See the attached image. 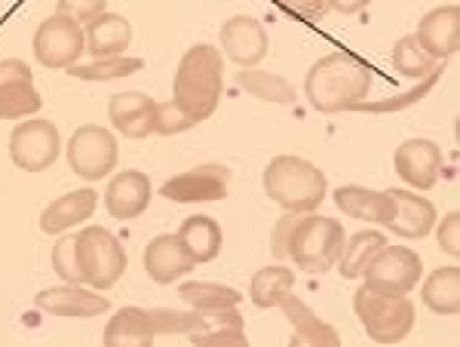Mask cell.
I'll use <instances>...</instances> for the list:
<instances>
[{
    "label": "cell",
    "instance_id": "1",
    "mask_svg": "<svg viewBox=\"0 0 460 347\" xmlns=\"http://www.w3.org/2000/svg\"><path fill=\"white\" fill-rule=\"evenodd\" d=\"M372 77L375 71L362 58L338 49L310 65L304 77V95L319 114H341L366 99L372 90Z\"/></svg>",
    "mask_w": 460,
    "mask_h": 347
},
{
    "label": "cell",
    "instance_id": "2",
    "mask_svg": "<svg viewBox=\"0 0 460 347\" xmlns=\"http://www.w3.org/2000/svg\"><path fill=\"white\" fill-rule=\"evenodd\" d=\"M221 93H225V56L212 43H194L178 62L172 102L194 123H203L218 111Z\"/></svg>",
    "mask_w": 460,
    "mask_h": 347
},
{
    "label": "cell",
    "instance_id": "3",
    "mask_svg": "<svg viewBox=\"0 0 460 347\" xmlns=\"http://www.w3.org/2000/svg\"><path fill=\"white\" fill-rule=\"evenodd\" d=\"M264 194L270 197L277 206H283L286 212H314L319 203L329 194V175L323 173L316 164L295 154H279L264 166L261 175Z\"/></svg>",
    "mask_w": 460,
    "mask_h": 347
},
{
    "label": "cell",
    "instance_id": "4",
    "mask_svg": "<svg viewBox=\"0 0 460 347\" xmlns=\"http://www.w3.org/2000/svg\"><path fill=\"white\" fill-rule=\"evenodd\" d=\"M344 225L332 216H319V212H304L295 221L292 234H288L286 258H292L295 268L304 274H329L338 264V255L344 249Z\"/></svg>",
    "mask_w": 460,
    "mask_h": 347
},
{
    "label": "cell",
    "instance_id": "5",
    "mask_svg": "<svg viewBox=\"0 0 460 347\" xmlns=\"http://www.w3.org/2000/svg\"><path fill=\"white\" fill-rule=\"evenodd\" d=\"M353 311L359 316L366 335L377 344H399L411 335L414 323H418V311L414 301L405 295H381L368 289L366 283L353 295Z\"/></svg>",
    "mask_w": 460,
    "mask_h": 347
},
{
    "label": "cell",
    "instance_id": "6",
    "mask_svg": "<svg viewBox=\"0 0 460 347\" xmlns=\"http://www.w3.org/2000/svg\"><path fill=\"white\" fill-rule=\"evenodd\" d=\"M77 255L80 271H84V286L95 292H105L120 283V277L126 274V264H129L123 243L108 227L99 225H89L77 234Z\"/></svg>",
    "mask_w": 460,
    "mask_h": 347
},
{
    "label": "cell",
    "instance_id": "7",
    "mask_svg": "<svg viewBox=\"0 0 460 347\" xmlns=\"http://www.w3.org/2000/svg\"><path fill=\"white\" fill-rule=\"evenodd\" d=\"M68 166L74 175H80L84 182H102L114 173L117 166V136L108 127H77L68 138Z\"/></svg>",
    "mask_w": 460,
    "mask_h": 347
},
{
    "label": "cell",
    "instance_id": "8",
    "mask_svg": "<svg viewBox=\"0 0 460 347\" xmlns=\"http://www.w3.org/2000/svg\"><path fill=\"white\" fill-rule=\"evenodd\" d=\"M86 53L84 25L62 13L43 19L34 31V58L49 71H68Z\"/></svg>",
    "mask_w": 460,
    "mask_h": 347
},
{
    "label": "cell",
    "instance_id": "9",
    "mask_svg": "<svg viewBox=\"0 0 460 347\" xmlns=\"http://www.w3.org/2000/svg\"><path fill=\"white\" fill-rule=\"evenodd\" d=\"M368 289L381 292V295H408L411 289H418V283L424 280V262L414 249L405 246H384L368 268L362 271Z\"/></svg>",
    "mask_w": 460,
    "mask_h": 347
},
{
    "label": "cell",
    "instance_id": "10",
    "mask_svg": "<svg viewBox=\"0 0 460 347\" xmlns=\"http://www.w3.org/2000/svg\"><path fill=\"white\" fill-rule=\"evenodd\" d=\"M62 154V136L53 120H19V127L10 132V160L22 173H43Z\"/></svg>",
    "mask_w": 460,
    "mask_h": 347
},
{
    "label": "cell",
    "instance_id": "11",
    "mask_svg": "<svg viewBox=\"0 0 460 347\" xmlns=\"http://www.w3.org/2000/svg\"><path fill=\"white\" fill-rule=\"evenodd\" d=\"M230 188V169L203 164L188 173H178L160 184V197L169 203H221Z\"/></svg>",
    "mask_w": 460,
    "mask_h": 347
},
{
    "label": "cell",
    "instance_id": "12",
    "mask_svg": "<svg viewBox=\"0 0 460 347\" xmlns=\"http://www.w3.org/2000/svg\"><path fill=\"white\" fill-rule=\"evenodd\" d=\"M40 105L31 68L22 58H0V120H25Z\"/></svg>",
    "mask_w": 460,
    "mask_h": 347
},
{
    "label": "cell",
    "instance_id": "13",
    "mask_svg": "<svg viewBox=\"0 0 460 347\" xmlns=\"http://www.w3.org/2000/svg\"><path fill=\"white\" fill-rule=\"evenodd\" d=\"M442 147L433 142V138H408L396 147L393 154V169L402 179L408 188L414 191H429L436 188L442 173Z\"/></svg>",
    "mask_w": 460,
    "mask_h": 347
},
{
    "label": "cell",
    "instance_id": "14",
    "mask_svg": "<svg viewBox=\"0 0 460 347\" xmlns=\"http://www.w3.org/2000/svg\"><path fill=\"white\" fill-rule=\"evenodd\" d=\"M37 311L49 316H68V320H89V316H99L111 307L108 298H102L95 289H89L84 283H62L40 289L34 298Z\"/></svg>",
    "mask_w": 460,
    "mask_h": 347
},
{
    "label": "cell",
    "instance_id": "15",
    "mask_svg": "<svg viewBox=\"0 0 460 347\" xmlns=\"http://www.w3.org/2000/svg\"><path fill=\"white\" fill-rule=\"evenodd\" d=\"M221 49L240 68H255L270 53V37L267 28L252 16H230L221 25Z\"/></svg>",
    "mask_w": 460,
    "mask_h": 347
},
{
    "label": "cell",
    "instance_id": "16",
    "mask_svg": "<svg viewBox=\"0 0 460 347\" xmlns=\"http://www.w3.org/2000/svg\"><path fill=\"white\" fill-rule=\"evenodd\" d=\"M142 264H145V274L160 286H172L197 268L194 255L178 240V234H160V237H154L145 246Z\"/></svg>",
    "mask_w": 460,
    "mask_h": 347
},
{
    "label": "cell",
    "instance_id": "17",
    "mask_svg": "<svg viewBox=\"0 0 460 347\" xmlns=\"http://www.w3.org/2000/svg\"><path fill=\"white\" fill-rule=\"evenodd\" d=\"M108 120L126 138L157 136V102L145 93H117L108 102Z\"/></svg>",
    "mask_w": 460,
    "mask_h": 347
},
{
    "label": "cell",
    "instance_id": "18",
    "mask_svg": "<svg viewBox=\"0 0 460 347\" xmlns=\"http://www.w3.org/2000/svg\"><path fill=\"white\" fill-rule=\"evenodd\" d=\"M151 179L142 169H123L105 188V209L117 221H136L138 216H145L147 206H151Z\"/></svg>",
    "mask_w": 460,
    "mask_h": 347
},
{
    "label": "cell",
    "instance_id": "19",
    "mask_svg": "<svg viewBox=\"0 0 460 347\" xmlns=\"http://www.w3.org/2000/svg\"><path fill=\"white\" fill-rule=\"evenodd\" d=\"M387 194L393 197V206H396L387 231L399 234L405 240H424L433 234V225L439 221V216H436V206L427 197H420L418 191L408 188H393Z\"/></svg>",
    "mask_w": 460,
    "mask_h": 347
},
{
    "label": "cell",
    "instance_id": "20",
    "mask_svg": "<svg viewBox=\"0 0 460 347\" xmlns=\"http://www.w3.org/2000/svg\"><path fill=\"white\" fill-rule=\"evenodd\" d=\"M418 43L427 49L436 62H445L457 53L460 43V6L457 4H445L429 10L418 25Z\"/></svg>",
    "mask_w": 460,
    "mask_h": 347
},
{
    "label": "cell",
    "instance_id": "21",
    "mask_svg": "<svg viewBox=\"0 0 460 347\" xmlns=\"http://www.w3.org/2000/svg\"><path fill=\"white\" fill-rule=\"evenodd\" d=\"M279 311L286 314V320L292 323V347H338L341 335L332 323H325L323 316L314 314V307L304 305L298 295H286Z\"/></svg>",
    "mask_w": 460,
    "mask_h": 347
},
{
    "label": "cell",
    "instance_id": "22",
    "mask_svg": "<svg viewBox=\"0 0 460 347\" xmlns=\"http://www.w3.org/2000/svg\"><path fill=\"white\" fill-rule=\"evenodd\" d=\"M335 206L344 212L347 218L356 221H368V225H390L393 212V197L387 191H375V188H362V184H341L335 188Z\"/></svg>",
    "mask_w": 460,
    "mask_h": 347
},
{
    "label": "cell",
    "instance_id": "23",
    "mask_svg": "<svg viewBox=\"0 0 460 347\" xmlns=\"http://www.w3.org/2000/svg\"><path fill=\"white\" fill-rule=\"evenodd\" d=\"M99 209V194L93 188H77L71 194H62L40 212L43 234H65L74 225H86Z\"/></svg>",
    "mask_w": 460,
    "mask_h": 347
},
{
    "label": "cell",
    "instance_id": "24",
    "mask_svg": "<svg viewBox=\"0 0 460 347\" xmlns=\"http://www.w3.org/2000/svg\"><path fill=\"white\" fill-rule=\"evenodd\" d=\"M84 34H86V53L93 58L123 56L132 43V25L120 13H102L99 19L84 25Z\"/></svg>",
    "mask_w": 460,
    "mask_h": 347
},
{
    "label": "cell",
    "instance_id": "25",
    "mask_svg": "<svg viewBox=\"0 0 460 347\" xmlns=\"http://www.w3.org/2000/svg\"><path fill=\"white\" fill-rule=\"evenodd\" d=\"M154 338L157 332L145 307H120L105 326V347H147Z\"/></svg>",
    "mask_w": 460,
    "mask_h": 347
},
{
    "label": "cell",
    "instance_id": "26",
    "mask_svg": "<svg viewBox=\"0 0 460 347\" xmlns=\"http://www.w3.org/2000/svg\"><path fill=\"white\" fill-rule=\"evenodd\" d=\"M178 240L188 246V253L194 255L197 264L215 262L225 249V231L212 216H188L178 225Z\"/></svg>",
    "mask_w": 460,
    "mask_h": 347
},
{
    "label": "cell",
    "instance_id": "27",
    "mask_svg": "<svg viewBox=\"0 0 460 347\" xmlns=\"http://www.w3.org/2000/svg\"><path fill=\"white\" fill-rule=\"evenodd\" d=\"M420 301L427 311L439 316H455L460 311V268L448 264V268H436L427 274L424 286H420Z\"/></svg>",
    "mask_w": 460,
    "mask_h": 347
},
{
    "label": "cell",
    "instance_id": "28",
    "mask_svg": "<svg viewBox=\"0 0 460 347\" xmlns=\"http://www.w3.org/2000/svg\"><path fill=\"white\" fill-rule=\"evenodd\" d=\"M295 292V271L286 264H267L258 271L249 283V301L258 311H270V307L283 305L286 295Z\"/></svg>",
    "mask_w": 460,
    "mask_h": 347
},
{
    "label": "cell",
    "instance_id": "29",
    "mask_svg": "<svg viewBox=\"0 0 460 347\" xmlns=\"http://www.w3.org/2000/svg\"><path fill=\"white\" fill-rule=\"evenodd\" d=\"M178 298L184 305H190L199 314H218L227 307H236L243 301V292L234 286H221V283H199V280H188V283L178 286Z\"/></svg>",
    "mask_w": 460,
    "mask_h": 347
},
{
    "label": "cell",
    "instance_id": "30",
    "mask_svg": "<svg viewBox=\"0 0 460 347\" xmlns=\"http://www.w3.org/2000/svg\"><path fill=\"white\" fill-rule=\"evenodd\" d=\"M387 246V237L381 231H359L353 237L344 240V249L338 255V274L344 280H356L362 277V271L368 268V262Z\"/></svg>",
    "mask_w": 460,
    "mask_h": 347
},
{
    "label": "cell",
    "instance_id": "31",
    "mask_svg": "<svg viewBox=\"0 0 460 347\" xmlns=\"http://www.w3.org/2000/svg\"><path fill=\"white\" fill-rule=\"evenodd\" d=\"M236 84H240V90L255 95L258 102H270V105H292L295 102V86L288 84L283 74L243 68L236 74Z\"/></svg>",
    "mask_w": 460,
    "mask_h": 347
},
{
    "label": "cell",
    "instance_id": "32",
    "mask_svg": "<svg viewBox=\"0 0 460 347\" xmlns=\"http://www.w3.org/2000/svg\"><path fill=\"white\" fill-rule=\"evenodd\" d=\"M145 68L142 58L136 56H105V58H93V62H84V65H71L68 74L77 80H86V84H108V80H123V77H132Z\"/></svg>",
    "mask_w": 460,
    "mask_h": 347
},
{
    "label": "cell",
    "instance_id": "33",
    "mask_svg": "<svg viewBox=\"0 0 460 347\" xmlns=\"http://www.w3.org/2000/svg\"><path fill=\"white\" fill-rule=\"evenodd\" d=\"M445 71V62L436 65L433 71L427 74V77L418 80V86H411L408 93L402 95H393V99H384V102H356L350 111H359V114H396V111H405V108H414L418 102H424L429 93H433V86L439 84Z\"/></svg>",
    "mask_w": 460,
    "mask_h": 347
},
{
    "label": "cell",
    "instance_id": "34",
    "mask_svg": "<svg viewBox=\"0 0 460 347\" xmlns=\"http://www.w3.org/2000/svg\"><path fill=\"white\" fill-rule=\"evenodd\" d=\"M436 65H439V62H436V58L429 56L424 47H420L414 34L402 37V40L393 47V68L402 74V77L420 80V77H427V74L433 71Z\"/></svg>",
    "mask_w": 460,
    "mask_h": 347
},
{
    "label": "cell",
    "instance_id": "35",
    "mask_svg": "<svg viewBox=\"0 0 460 347\" xmlns=\"http://www.w3.org/2000/svg\"><path fill=\"white\" fill-rule=\"evenodd\" d=\"M154 320V332L157 335H194V332L209 326V314H199V311H151Z\"/></svg>",
    "mask_w": 460,
    "mask_h": 347
},
{
    "label": "cell",
    "instance_id": "36",
    "mask_svg": "<svg viewBox=\"0 0 460 347\" xmlns=\"http://www.w3.org/2000/svg\"><path fill=\"white\" fill-rule=\"evenodd\" d=\"M53 271L62 283H84V271H80V255H77V234L62 237L53 249Z\"/></svg>",
    "mask_w": 460,
    "mask_h": 347
},
{
    "label": "cell",
    "instance_id": "37",
    "mask_svg": "<svg viewBox=\"0 0 460 347\" xmlns=\"http://www.w3.org/2000/svg\"><path fill=\"white\" fill-rule=\"evenodd\" d=\"M188 338L197 347H227V344L243 347V344H249L246 332H243L240 326H227V323H212V316H209V326L194 332V335H188Z\"/></svg>",
    "mask_w": 460,
    "mask_h": 347
},
{
    "label": "cell",
    "instance_id": "38",
    "mask_svg": "<svg viewBox=\"0 0 460 347\" xmlns=\"http://www.w3.org/2000/svg\"><path fill=\"white\" fill-rule=\"evenodd\" d=\"M194 127L197 123L175 102H157V136H181Z\"/></svg>",
    "mask_w": 460,
    "mask_h": 347
},
{
    "label": "cell",
    "instance_id": "39",
    "mask_svg": "<svg viewBox=\"0 0 460 347\" xmlns=\"http://www.w3.org/2000/svg\"><path fill=\"white\" fill-rule=\"evenodd\" d=\"M56 13L80 22V25H89L102 13H108V0H56Z\"/></svg>",
    "mask_w": 460,
    "mask_h": 347
},
{
    "label": "cell",
    "instance_id": "40",
    "mask_svg": "<svg viewBox=\"0 0 460 347\" xmlns=\"http://www.w3.org/2000/svg\"><path fill=\"white\" fill-rule=\"evenodd\" d=\"M433 231H436V243H439L442 253L457 258L460 255V212H448L442 221H436Z\"/></svg>",
    "mask_w": 460,
    "mask_h": 347
},
{
    "label": "cell",
    "instance_id": "41",
    "mask_svg": "<svg viewBox=\"0 0 460 347\" xmlns=\"http://www.w3.org/2000/svg\"><path fill=\"white\" fill-rule=\"evenodd\" d=\"M279 6L288 13V16L301 19V22H319L329 13V4L325 0H277Z\"/></svg>",
    "mask_w": 460,
    "mask_h": 347
},
{
    "label": "cell",
    "instance_id": "42",
    "mask_svg": "<svg viewBox=\"0 0 460 347\" xmlns=\"http://www.w3.org/2000/svg\"><path fill=\"white\" fill-rule=\"evenodd\" d=\"M295 221H298V212H286V216L277 221V227H273L270 246H273V258H277V262H286V246H288V234H292Z\"/></svg>",
    "mask_w": 460,
    "mask_h": 347
},
{
    "label": "cell",
    "instance_id": "43",
    "mask_svg": "<svg viewBox=\"0 0 460 347\" xmlns=\"http://www.w3.org/2000/svg\"><path fill=\"white\" fill-rule=\"evenodd\" d=\"M325 4H329V10L341 13V16H356V13L366 10L372 0H325Z\"/></svg>",
    "mask_w": 460,
    "mask_h": 347
}]
</instances>
